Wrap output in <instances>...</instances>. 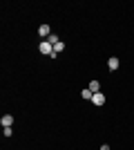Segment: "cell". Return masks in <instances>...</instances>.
I'll return each mask as SVG.
<instances>
[{
  "instance_id": "6da1fadb",
  "label": "cell",
  "mask_w": 134,
  "mask_h": 150,
  "mask_svg": "<svg viewBox=\"0 0 134 150\" xmlns=\"http://www.w3.org/2000/svg\"><path fill=\"white\" fill-rule=\"evenodd\" d=\"M38 50H40V54H45V56H49V58H56V56H54V45H51L49 40H40Z\"/></svg>"
},
{
  "instance_id": "7a4b0ae2",
  "label": "cell",
  "mask_w": 134,
  "mask_h": 150,
  "mask_svg": "<svg viewBox=\"0 0 134 150\" xmlns=\"http://www.w3.org/2000/svg\"><path fill=\"white\" fill-rule=\"evenodd\" d=\"M38 36H40V40H47V38L51 36L49 25H40V27H38Z\"/></svg>"
},
{
  "instance_id": "3957f363",
  "label": "cell",
  "mask_w": 134,
  "mask_h": 150,
  "mask_svg": "<svg viewBox=\"0 0 134 150\" xmlns=\"http://www.w3.org/2000/svg\"><path fill=\"white\" fill-rule=\"evenodd\" d=\"M119 65H121V61H119L116 56H109V58H107V67H109V72H116V69H119Z\"/></svg>"
},
{
  "instance_id": "277c9868",
  "label": "cell",
  "mask_w": 134,
  "mask_h": 150,
  "mask_svg": "<svg viewBox=\"0 0 134 150\" xmlns=\"http://www.w3.org/2000/svg\"><path fill=\"white\" fill-rule=\"evenodd\" d=\"M92 103H94V105H98V108L105 105V94H103V92H96L94 99H92Z\"/></svg>"
},
{
  "instance_id": "5b68a950",
  "label": "cell",
  "mask_w": 134,
  "mask_h": 150,
  "mask_svg": "<svg viewBox=\"0 0 134 150\" xmlns=\"http://www.w3.org/2000/svg\"><path fill=\"white\" fill-rule=\"evenodd\" d=\"M0 125H2V128H11L13 125V117L11 114H5V117L0 119Z\"/></svg>"
},
{
  "instance_id": "8992f818",
  "label": "cell",
  "mask_w": 134,
  "mask_h": 150,
  "mask_svg": "<svg viewBox=\"0 0 134 150\" xmlns=\"http://www.w3.org/2000/svg\"><path fill=\"white\" fill-rule=\"evenodd\" d=\"M81 96H83L85 101H92V99H94V92H92V90H89V88H85L83 92H81Z\"/></svg>"
},
{
  "instance_id": "52a82bcc",
  "label": "cell",
  "mask_w": 134,
  "mask_h": 150,
  "mask_svg": "<svg viewBox=\"0 0 134 150\" xmlns=\"http://www.w3.org/2000/svg\"><path fill=\"white\" fill-rule=\"evenodd\" d=\"M63 50H65V43H63V40H58V43L54 45V56H58V54H60Z\"/></svg>"
},
{
  "instance_id": "ba28073f",
  "label": "cell",
  "mask_w": 134,
  "mask_h": 150,
  "mask_svg": "<svg viewBox=\"0 0 134 150\" xmlns=\"http://www.w3.org/2000/svg\"><path fill=\"white\" fill-rule=\"evenodd\" d=\"M87 88L96 94V92H101V83H98V81H89V85H87Z\"/></svg>"
},
{
  "instance_id": "9c48e42d",
  "label": "cell",
  "mask_w": 134,
  "mask_h": 150,
  "mask_svg": "<svg viewBox=\"0 0 134 150\" xmlns=\"http://www.w3.org/2000/svg\"><path fill=\"white\" fill-rule=\"evenodd\" d=\"M47 40H49V43H51V45H56V43H58V40H60V38H58V36H56V34H51V36H49V38H47Z\"/></svg>"
},
{
  "instance_id": "30bf717a",
  "label": "cell",
  "mask_w": 134,
  "mask_h": 150,
  "mask_svg": "<svg viewBox=\"0 0 134 150\" xmlns=\"http://www.w3.org/2000/svg\"><path fill=\"white\" fill-rule=\"evenodd\" d=\"M2 134H5V137H11V134H13V128H2Z\"/></svg>"
},
{
  "instance_id": "8fae6325",
  "label": "cell",
  "mask_w": 134,
  "mask_h": 150,
  "mask_svg": "<svg viewBox=\"0 0 134 150\" xmlns=\"http://www.w3.org/2000/svg\"><path fill=\"white\" fill-rule=\"evenodd\" d=\"M98 150H112V148H109L107 144H103V146H101V148H98Z\"/></svg>"
}]
</instances>
